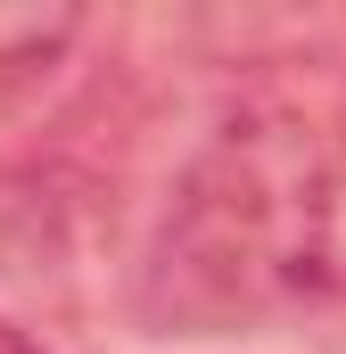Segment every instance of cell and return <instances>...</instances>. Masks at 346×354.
I'll return each mask as SVG.
<instances>
[{"mask_svg": "<svg viewBox=\"0 0 346 354\" xmlns=\"http://www.w3.org/2000/svg\"><path fill=\"white\" fill-rule=\"evenodd\" d=\"M346 305V75L272 58L181 157L132 272L157 338H231Z\"/></svg>", "mask_w": 346, "mask_h": 354, "instance_id": "6da1fadb", "label": "cell"}, {"mask_svg": "<svg viewBox=\"0 0 346 354\" xmlns=\"http://www.w3.org/2000/svg\"><path fill=\"white\" fill-rule=\"evenodd\" d=\"M83 33H91L83 8H0V115L50 91V75L75 58Z\"/></svg>", "mask_w": 346, "mask_h": 354, "instance_id": "3957f363", "label": "cell"}, {"mask_svg": "<svg viewBox=\"0 0 346 354\" xmlns=\"http://www.w3.org/2000/svg\"><path fill=\"white\" fill-rule=\"evenodd\" d=\"M0 354H50V346H42L25 322H0Z\"/></svg>", "mask_w": 346, "mask_h": 354, "instance_id": "277c9868", "label": "cell"}, {"mask_svg": "<svg viewBox=\"0 0 346 354\" xmlns=\"http://www.w3.org/2000/svg\"><path fill=\"white\" fill-rule=\"evenodd\" d=\"M83 248V181L42 157H0V280L50 288Z\"/></svg>", "mask_w": 346, "mask_h": 354, "instance_id": "7a4b0ae2", "label": "cell"}]
</instances>
